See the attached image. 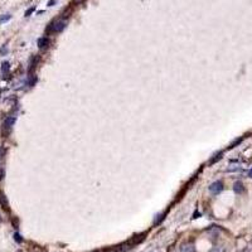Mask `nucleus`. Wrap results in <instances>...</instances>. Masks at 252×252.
I'll return each instance as SVG.
<instances>
[{"label":"nucleus","mask_w":252,"mask_h":252,"mask_svg":"<svg viewBox=\"0 0 252 252\" xmlns=\"http://www.w3.org/2000/svg\"><path fill=\"white\" fill-rule=\"evenodd\" d=\"M66 25H67V22L64 20L63 18H61V19H58V20H54V22H52L51 24H49V26L47 28V30L48 32H54V33H61L62 30L66 28Z\"/></svg>","instance_id":"nucleus-1"},{"label":"nucleus","mask_w":252,"mask_h":252,"mask_svg":"<svg viewBox=\"0 0 252 252\" xmlns=\"http://www.w3.org/2000/svg\"><path fill=\"white\" fill-rule=\"evenodd\" d=\"M14 123H15L14 116H9L4 120V123H3V134L4 135H8V134L10 132V129H11V126L14 125Z\"/></svg>","instance_id":"nucleus-2"},{"label":"nucleus","mask_w":252,"mask_h":252,"mask_svg":"<svg viewBox=\"0 0 252 252\" xmlns=\"http://www.w3.org/2000/svg\"><path fill=\"white\" fill-rule=\"evenodd\" d=\"M222 190H223V183L221 180H217L209 185V192L213 193V194H218V193L222 192Z\"/></svg>","instance_id":"nucleus-3"},{"label":"nucleus","mask_w":252,"mask_h":252,"mask_svg":"<svg viewBox=\"0 0 252 252\" xmlns=\"http://www.w3.org/2000/svg\"><path fill=\"white\" fill-rule=\"evenodd\" d=\"M180 252H196V247L193 243H183L180 246Z\"/></svg>","instance_id":"nucleus-4"},{"label":"nucleus","mask_w":252,"mask_h":252,"mask_svg":"<svg viewBox=\"0 0 252 252\" xmlns=\"http://www.w3.org/2000/svg\"><path fill=\"white\" fill-rule=\"evenodd\" d=\"M0 204H1V207H3L4 211L9 212V203H8V200H6V197L4 196L1 192H0Z\"/></svg>","instance_id":"nucleus-5"},{"label":"nucleus","mask_w":252,"mask_h":252,"mask_svg":"<svg viewBox=\"0 0 252 252\" xmlns=\"http://www.w3.org/2000/svg\"><path fill=\"white\" fill-rule=\"evenodd\" d=\"M48 44H49V40H48L47 37H42V38H39V39H38V47H39L40 49L47 48Z\"/></svg>","instance_id":"nucleus-6"},{"label":"nucleus","mask_w":252,"mask_h":252,"mask_svg":"<svg viewBox=\"0 0 252 252\" xmlns=\"http://www.w3.org/2000/svg\"><path fill=\"white\" fill-rule=\"evenodd\" d=\"M233 190L237 194H241L243 190H245V188H243V184H242V182H236L235 184H233Z\"/></svg>","instance_id":"nucleus-7"},{"label":"nucleus","mask_w":252,"mask_h":252,"mask_svg":"<svg viewBox=\"0 0 252 252\" xmlns=\"http://www.w3.org/2000/svg\"><path fill=\"white\" fill-rule=\"evenodd\" d=\"M222 156H223V152L222 151H219V152H216L214 155H213V158H211V160H209V164H214V163H217L218 160H221L222 159Z\"/></svg>","instance_id":"nucleus-8"},{"label":"nucleus","mask_w":252,"mask_h":252,"mask_svg":"<svg viewBox=\"0 0 252 252\" xmlns=\"http://www.w3.org/2000/svg\"><path fill=\"white\" fill-rule=\"evenodd\" d=\"M10 18H11L10 14H3V15H0V24H1V23H5V22H8V20H10Z\"/></svg>","instance_id":"nucleus-9"},{"label":"nucleus","mask_w":252,"mask_h":252,"mask_svg":"<svg viewBox=\"0 0 252 252\" xmlns=\"http://www.w3.org/2000/svg\"><path fill=\"white\" fill-rule=\"evenodd\" d=\"M9 68H10V66H9V63L8 62H4L1 64V72L3 73H8V72H9Z\"/></svg>","instance_id":"nucleus-10"},{"label":"nucleus","mask_w":252,"mask_h":252,"mask_svg":"<svg viewBox=\"0 0 252 252\" xmlns=\"http://www.w3.org/2000/svg\"><path fill=\"white\" fill-rule=\"evenodd\" d=\"M242 140H243V137H238V139H236V140H235L233 143H232V144H231L228 148H230V149H232V148H236V146H237V145H238L239 143H241Z\"/></svg>","instance_id":"nucleus-11"},{"label":"nucleus","mask_w":252,"mask_h":252,"mask_svg":"<svg viewBox=\"0 0 252 252\" xmlns=\"http://www.w3.org/2000/svg\"><path fill=\"white\" fill-rule=\"evenodd\" d=\"M8 53V48H6V44H4L3 47H1V49H0V54L1 56H5Z\"/></svg>","instance_id":"nucleus-12"},{"label":"nucleus","mask_w":252,"mask_h":252,"mask_svg":"<svg viewBox=\"0 0 252 252\" xmlns=\"http://www.w3.org/2000/svg\"><path fill=\"white\" fill-rule=\"evenodd\" d=\"M241 169V166L239 165H233V166H231V168H228V171H236V170H239Z\"/></svg>","instance_id":"nucleus-13"},{"label":"nucleus","mask_w":252,"mask_h":252,"mask_svg":"<svg viewBox=\"0 0 252 252\" xmlns=\"http://www.w3.org/2000/svg\"><path fill=\"white\" fill-rule=\"evenodd\" d=\"M14 239H15L17 242H19V243H20V242L23 241L22 237H20V235H19V233H15V235H14Z\"/></svg>","instance_id":"nucleus-14"},{"label":"nucleus","mask_w":252,"mask_h":252,"mask_svg":"<svg viewBox=\"0 0 252 252\" xmlns=\"http://www.w3.org/2000/svg\"><path fill=\"white\" fill-rule=\"evenodd\" d=\"M34 9H36V8L33 6V8H30V9H28V10H26V11H25V17H29V15H30V14H32L33 11H34Z\"/></svg>","instance_id":"nucleus-15"},{"label":"nucleus","mask_w":252,"mask_h":252,"mask_svg":"<svg viewBox=\"0 0 252 252\" xmlns=\"http://www.w3.org/2000/svg\"><path fill=\"white\" fill-rule=\"evenodd\" d=\"M4 175H5V171H4L3 168H0V180H3L4 179Z\"/></svg>","instance_id":"nucleus-16"},{"label":"nucleus","mask_w":252,"mask_h":252,"mask_svg":"<svg viewBox=\"0 0 252 252\" xmlns=\"http://www.w3.org/2000/svg\"><path fill=\"white\" fill-rule=\"evenodd\" d=\"M4 154H5V149H4L3 146H0V159L4 156Z\"/></svg>","instance_id":"nucleus-17"},{"label":"nucleus","mask_w":252,"mask_h":252,"mask_svg":"<svg viewBox=\"0 0 252 252\" xmlns=\"http://www.w3.org/2000/svg\"><path fill=\"white\" fill-rule=\"evenodd\" d=\"M83 1H85V0H72V3H73V4H81Z\"/></svg>","instance_id":"nucleus-18"},{"label":"nucleus","mask_w":252,"mask_h":252,"mask_svg":"<svg viewBox=\"0 0 252 252\" xmlns=\"http://www.w3.org/2000/svg\"><path fill=\"white\" fill-rule=\"evenodd\" d=\"M54 1H56V0H51V1H49V3H48V6H52V5H53V4H54Z\"/></svg>","instance_id":"nucleus-19"},{"label":"nucleus","mask_w":252,"mask_h":252,"mask_svg":"<svg viewBox=\"0 0 252 252\" xmlns=\"http://www.w3.org/2000/svg\"><path fill=\"white\" fill-rule=\"evenodd\" d=\"M249 177H250V178H252V168H251V169H250V171H249Z\"/></svg>","instance_id":"nucleus-20"},{"label":"nucleus","mask_w":252,"mask_h":252,"mask_svg":"<svg viewBox=\"0 0 252 252\" xmlns=\"http://www.w3.org/2000/svg\"><path fill=\"white\" fill-rule=\"evenodd\" d=\"M93 252H104V251H93Z\"/></svg>","instance_id":"nucleus-21"},{"label":"nucleus","mask_w":252,"mask_h":252,"mask_svg":"<svg viewBox=\"0 0 252 252\" xmlns=\"http://www.w3.org/2000/svg\"><path fill=\"white\" fill-rule=\"evenodd\" d=\"M0 222H1V217H0Z\"/></svg>","instance_id":"nucleus-22"}]
</instances>
